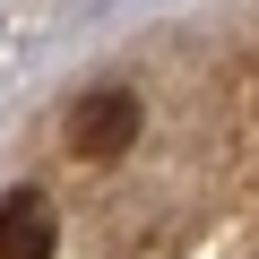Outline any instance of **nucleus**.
Segmentation results:
<instances>
[{
    "label": "nucleus",
    "mask_w": 259,
    "mask_h": 259,
    "mask_svg": "<svg viewBox=\"0 0 259 259\" xmlns=\"http://www.w3.org/2000/svg\"><path fill=\"white\" fill-rule=\"evenodd\" d=\"M139 95L130 87H95V95H78V112H69V156H87V164H104V156H130V139H139Z\"/></svg>",
    "instance_id": "1"
},
{
    "label": "nucleus",
    "mask_w": 259,
    "mask_h": 259,
    "mask_svg": "<svg viewBox=\"0 0 259 259\" xmlns=\"http://www.w3.org/2000/svg\"><path fill=\"white\" fill-rule=\"evenodd\" d=\"M61 250V216L44 190H9L0 199V259H52Z\"/></svg>",
    "instance_id": "2"
}]
</instances>
